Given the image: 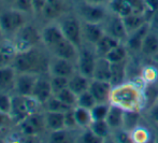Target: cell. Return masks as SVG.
Wrapping results in <instances>:
<instances>
[{"mask_svg": "<svg viewBox=\"0 0 158 143\" xmlns=\"http://www.w3.org/2000/svg\"><path fill=\"white\" fill-rule=\"evenodd\" d=\"M17 50L15 48L14 43L6 42L0 44V66H4L3 64L13 60L17 55Z\"/></svg>", "mask_w": 158, "mask_h": 143, "instance_id": "33", "label": "cell"}, {"mask_svg": "<svg viewBox=\"0 0 158 143\" xmlns=\"http://www.w3.org/2000/svg\"><path fill=\"white\" fill-rule=\"evenodd\" d=\"M128 54H129L128 48H126V45L124 43H121L117 46H115V48L106 55V58L110 62H119V61H123V60L128 59Z\"/></svg>", "mask_w": 158, "mask_h": 143, "instance_id": "34", "label": "cell"}, {"mask_svg": "<svg viewBox=\"0 0 158 143\" xmlns=\"http://www.w3.org/2000/svg\"><path fill=\"white\" fill-rule=\"evenodd\" d=\"M40 41H42L41 32H39V30L35 26L25 24L15 33V39L13 43L17 52L21 53L31 50Z\"/></svg>", "mask_w": 158, "mask_h": 143, "instance_id": "5", "label": "cell"}, {"mask_svg": "<svg viewBox=\"0 0 158 143\" xmlns=\"http://www.w3.org/2000/svg\"><path fill=\"white\" fill-rule=\"evenodd\" d=\"M103 26L108 35L112 36L113 38L118 40L122 43H125L129 33L127 31L123 17L111 13L106 19V21L103 23Z\"/></svg>", "mask_w": 158, "mask_h": 143, "instance_id": "8", "label": "cell"}, {"mask_svg": "<svg viewBox=\"0 0 158 143\" xmlns=\"http://www.w3.org/2000/svg\"><path fill=\"white\" fill-rule=\"evenodd\" d=\"M123 19L128 33L137 30L138 28L143 26L144 24L148 23V19L146 16V14H140V13H135V12L123 17Z\"/></svg>", "mask_w": 158, "mask_h": 143, "instance_id": "28", "label": "cell"}, {"mask_svg": "<svg viewBox=\"0 0 158 143\" xmlns=\"http://www.w3.org/2000/svg\"><path fill=\"white\" fill-rule=\"evenodd\" d=\"M64 127H66V129H74L77 127L73 108L68 110L67 112H64Z\"/></svg>", "mask_w": 158, "mask_h": 143, "instance_id": "48", "label": "cell"}, {"mask_svg": "<svg viewBox=\"0 0 158 143\" xmlns=\"http://www.w3.org/2000/svg\"><path fill=\"white\" fill-rule=\"evenodd\" d=\"M3 1H6V2H8V3H14L16 0H3Z\"/></svg>", "mask_w": 158, "mask_h": 143, "instance_id": "54", "label": "cell"}, {"mask_svg": "<svg viewBox=\"0 0 158 143\" xmlns=\"http://www.w3.org/2000/svg\"><path fill=\"white\" fill-rule=\"evenodd\" d=\"M127 69L128 59L119 62H111V80L112 86H117L127 81Z\"/></svg>", "mask_w": 158, "mask_h": 143, "instance_id": "20", "label": "cell"}, {"mask_svg": "<svg viewBox=\"0 0 158 143\" xmlns=\"http://www.w3.org/2000/svg\"><path fill=\"white\" fill-rule=\"evenodd\" d=\"M93 79L99 81L110 82L111 80V62L106 57H97L94 69Z\"/></svg>", "mask_w": 158, "mask_h": 143, "instance_id": "22", "label": "cell"}, {"mask_svg": "<svg viewBox=\"0 0 158 143\" xmlns=\"http://www.w3.org/2000/svg\"><path fill=\"white\" fill-rule=\"evenodd\" d=\"M80 142H83V143H100V142H103V140L100 139L99 137L95 135L89 128H85L84 131L82 132V135L79 137Z\"/></svg>", "mask_w": 158, "mask_h": 143, "instance_id": "43", "label": "cell"}, {"mask_svg": "<svg viewBox=\"0 0 158 143\" xmlns=\"http://www.w3.org/2000/svg\"><path fill=\"white\" fill-rule=\"evenodd\" d=\"M25 25L24 13L16 10H6L0 14V31L6 35L16 33Z\"/></svg>", "mask_w": 158, "mask_h": 143, "instance_id": "6", "label": "cell"}, {"mask_svg": "<svg viewBox=\"0 0 158 143\" xmlns=\"http://www.w3.org/2000/svg\"><path fill=\"white\" fill-rule=\"evenodd\" d=\"M152 59H153V61H154L155 64H156L157 66H158V54L156 55V56H154V57H153Z\"/></svg>", "mask_w": 158, "mask_h": 143, "instance_id": "53", "label": "cell"}, {"mask_svg": "<svg viewBox=\"0 0 158 143\" xmlns=\"http://www.w3.org/2000/svg\"><path fill=\"white\" fill-rule=\"evenodd\" d=\"M51 86H52L53 95L60 91L61 89L68 87L69 79L64 77H57V75H51Z\"/></svg>", "mask_w": 158, "mask_h": 143, "instance_id": "40", "label": "cell"}, {"mask_svg": "<svg viewBox=\"0 0 158 143\" xmlns=\"http://www.w3.org/2000/svg\"><path fill=\"white\" fill-rule=\"evenodd\" d=\"M132 143H148L152 140V135L148 127L139 124L130 130Z\"/></svg>", "mask_w": 158, "mask_h": 143, "instance_id": "32", "label": "cell"}, {"mask_svg": "<svg viewBox=\"0 0 158 143\" xmlns=\"http://www.w3.org/2000/svg\"><path fill=\"white\" fill-rule=\"evenodd\" d=\"M11 109H12V99L6 94L0 93V114L10 115Z\"/></svg>", "mask_w": 158, "mask_h": 143, "instance_id": "42", "label": "cell"}, {"mask_svg": "<svg viewBox=\"0 0 158 143\" xmlns=\"http://www.w3.org/2000/svg\"><path fill=\"white\" fill-rule=\"evenodd\" d=\"M157 99H158V97H157Z\"/></svg>", "mask_w": 158, "mask_h": 143, "instance_id": "55", "label": "cell"}, {"mask_svg": "<svg viewBox=\"0 0 158 143\" xmlns=\"http://www.w3.org/2000/svg\"><path fill=\"white\" fill-rule=\"evenodd\" d=\"M50 141L53 143H67L71 141L70 133L68 129H61V130L52 131L50 136Z\"/></svg>", "mask_w": 158, "mask_h": 143, "instance_id": "41", "label": "cell"}, {"mask_svg": "<svg viewBox=\"0 0 158 143\" xmlns=\"http://www.w3.org/2000/svg\"><path fill=\"white\" fill-rule=\"evenodd\" d=\"M130 6L132 8V11L135 13H140V14H146V8L145 0H127Z\"/></svg>", "mask_w": 158, "mask_h": 143, "instance_id": "46", "label": "cell"}, {"mask_svg": "<svg viewBox=\"0 0 158 143\" xmlns=\"http://www.w3.org/2000/svg\"><path fill=\"white\" fill-rule=\"evenodd\" d=\"M63 31L58 24H48V26L43 28L41 32L42 42L45 44L48 50H52L58 42L64 39Z\"/></svg>", "mask_w": 158, "mask_h": 143, "instance_id": "16", "label": "cell"}, {"mask_svg": "<svg viewBox=\"0 0 158 143\" xmlns=\"http://www.w3.org/2000/svg\"><path fill=\"white\" fill-rule=\"evenodd\" d=\"M73 112H74V117H75V120H77V124L79 128L85 129L89 127V125L92 124V122H93L90 110L82 108V107H79V106H75L74 108H73Z\"/></svg>", "mask_w": 158, "mask_h": 143, "instance_id": "30", "label": "cell"}, {"mask_svg": "<svg viewBox=\"0 0 158 143\" xmlns=\"http://www.w3.org/2000/svg\"><path fill=\"white\" fill-rule=\"evenodd\" d=\"M83 1L89 2V3H95V4H102V6H108L110 3L111 0H83Z\"/></svg>", "mask_w": 158, "mask_h": 143, "instance_id": "52", "label": "cell"}, {"mask_svg": "<svg viewBox=\"0 0 158 143\" xmlns=\"http://www.w3.org/2000/svg\"><path fill=\"white\" fill-rule=\"evenodd\" d=\"M13 68L19 73H41L48 71L50 67V61L43 56V54L31 48L26 52L17 53L13 59Z\"/></svg>", "mask_w": 158, "mask_h": 143, "instance_id": "2", "label": "cell"}, {"mask_svg": "<svg viewBox=\"0 0 158 143\" xmlns=\"http://www.w3.org/2000/svg\"><path fill=\"white\" fill-rule=\"evenodd\" d=\"M140 54L152 59L158 54V31L151 29L142 42Z\"/></svg>", "mask_w": 158, "mask_h": 143, "instance_id": "18", "label": "cell"}, {"mask_svg": "<svg viewBox=\"0 0 158 143\" xmlns=\"http://www.w3.org/2000/svg\"><path fill=\"white\" fill-rule=\"evenodd\" d=\"M140 118H141V111H125L123 128L130 131L137 125L140 124Z\"/></svg>", "mask_w": 158, "mask_h": 143, "instance_id": "35", "label": "cell"}, {"mask_svg": "<svg viewBox=\"0 0 158 143\" xmlns=\"http://www.w3.org/2000/svg\"><path fill=\"white\" fill-rule=\"evenodd\" d=\"M106 33L103 24L96 23H86L82 22V36L83 41L88 43L90 46L94 48V45L101 39Z\"/></svg>", "mask_w": 158, "mask_h": 143, "instance_id": "12", "label": "cell"}, {"mask_svg": "<svg viewBox=\"0 0 158 143\" xmlns=\"http://www.w3.org/2000/svg\"><path fill=\"white\" fill-rule=\"evenodd\" d=\"M52 96L53 90L50 80H46L44 78H38L35 87H33L31 97L35 98L39 103H45Z\"/></svg>", "mask_w": 158, "mask_h": 143, "instance_id": "17", "label": "cell"}, {"mask_svg": "<svg viewBox=\"0 0 158 143\" xmlns=\"http://www.w3.org/2000/svg\"><path fill=\"white\" fill-rule=\"evenodd\" d=\"M113 139L115 142L118 143H132L131 141V136H130V131L126 130V129L122 128L118 129L116 131H113L112 132Z\"/></svg>", "mask_w": 158, "mask_h": 143, "instance_id": "44", "label": "cell"}, {"mask_svg": "<svg viewBox=\"0 0 158 143\" xmlns=\"http://www.w3.org/2000/svg\"><path fill=\"white\" fill-rule=\"evenodd\" d=\"M55 97L58 98L60 101H63L64 103L68 104L69 107H72L74 108L77 106V95H75L72 90H71L69 87H66V88L61 89L60 91L55 94Z\"/></svg>", "mask_w": 158, "mask_h": 143, "instance_id": "36", "label": "cell"}, {"mask_svg": "<svg viewBox=\"0 0 158 143\" xmlns=\"http://www.w3.org/2000/svg\"><path fill=\"white\" fill-rule=\"evenodd\" d=\"M96 103H97V101H96L94 96L89 93V90L84 91V93L80 94V95L77 96V106H79V107H82V108L90 110Z\"/></svg>", "mask_w": 158, "mask_h": 143, "instance_id": "39", "label": "cell"}, {"mask_svg": "<svg viewBox=\"0 0 158 143\" xmlns=\"http://www.w3.org/2000/svg\"><path fill=\"white\" fill-rule=\"evenodd\" d=\"M15 9L23 13H33L31 0H16L14 2Z\"/></svg>", "mask_w": 158, "mask_h": 143, "instance_id": "47", "label": "cell"}, {"mask_svg": "<svg viewBox=\"0 0 158 143\" xmlns=\"http://www.w3.org/2000/svg\"><path fill=\"white\" fill-rule=\"evenodd\" d=\"M124 115H125L124 109H122L118 106H115V104H110V109H109V113L106 117V120L110 126L112 132L124 127Z\"/></svg>", "mask_w": 158, "mask_h": 143, "instance_id": "19", "label": "cell"}, {"mask_svg": "<svg viewBox=\"0 0 158 143\" xmlns=\"http://www.w3.org/2000/svg\"><path fill=\"white\" fill-rule=\"evenodd\" d=\"M44 126H45L44 116H41L37 113H32V114L28 115L25 120H23L19 123V127H21L22 131L28 136H35L41 132Z\"/></svg>", "mask_w": 158, "mask_h": 143, "instance_id": "14", "label": "cell"}, {"mask_svg": "<svg viewBox=\"0 0 158 143\" xmlns=\"http://www.w3.org/2000/svg\"><path fill=\"white\" fill-rule=\"evenodd\" d=\"M148 24L151 26V29L158 31V11H156V12H154L152 14L150 21H148Z\"/></svg>", "mask_w": 158, "mask_h": 143, "instance_id": "50", "label": "cell"}, {"mask_svg": "<svg viewBox=\"0 0 158 143\" xmlns=\"http://www.w3.org/2000/svg\"><path fill=\"white\" fill-rule=\"evenodd\" d=\"M122 42H119L118 40H116L115 38H113L112 36L104 33V36L97 42L94 45V51L97 55V57H106L115 46H117L118 44H121Z\"/></svg>", "mask_w": 158, "mask_h": 143, "instance_id": "21", "label": "cell"}, {"mask_svg": "<svg viewBox=\"0 0 158 143\" xmlns=\"http://www.w3.org/2000/svg\"><path fill=\"white\" fill-rule=\"evenodd\" d=\"M50 51L54 54L55 57L64 58V59L75 62L77 61V56H79L80 48H77V46H75L72 42H70L69 40H67L66 38H64L60 42H58V43Z\"/></svg>", "mask_w": 158, "mask_h": 143, "instance_id": "11", "label": "cell"}, {"mask_svg": "<svg viewBox=\"0 0 158 143\" xmlns=\"http://www.w3.org/2000/svg\"><path fill=\"white\" fill-rule=\"evenodd\" d=\"M139 77L145 86L155 85L158 83V66L156 64L145 65L140 71Z\"/></svg>", "mask_w": 158, "mask_h": 143, "instance_id": "27", "label": "cell"}, {"mask_svg": "<svg viewBox=\"0 0 158 143\" xmlns=\"http://www.w3.org/2000/svg\"><path fill=\"white\" fill-rule=\"evenodd\" d=\"M38 77L33 73H19L14 83V89L17 95L23 97H30Z\"/></svg>", "mask_w": 158, "mask_h": 143, "instance_id": "10", "label": "cell"}, {"mask_svg": "<svg viewBox=\"0 0 158 143\" xmlns=\"http://www.w3.org/2000/svg\"><path fill=\"white\" fill-rule=\"evenodd\" d=\"M110 102H103V103H96L92 109H90V113H92L93 120H106V115L109 113V109H110Z\"/></svg>", "mask_w": 158, "mask_h": 143, "instance_id": "38", "label": "cell"}, {"mask_svg": "<svg viewBox=\"0 0 158 143\" xmlns=\"http://www.w3.org/2000/svg\"><path fill=\"white\" fill-rule=\"evenodd\" d=\"M108 8L112 14L118 15L121 17H125L133 12L127 0H111Z\"/></svg>", "mask_w": 158, "mask_h": 143, "instance_id": "29", "label": "cell"}, {"mask_svg": "<svg viewBox=\"0 0 158 143\" xmlns=\"http://www.w3.org/2000/svg\"><path fill=\"white\" fill-rule=\"evenodd\" d=\"M32 2V10L35 14H42V11L45 6L46 0H31Z\"/></svg>", "mask_w": 158, "mask_h": 143, "instance_id": "49", "label": "cell"}, {"mask_svg": "<svg viewBox=\"0 0 158 143\" xmlns=\"http://www.w3.org/2000/svg\"><path fill=\"white\" fill-rule=\"evenodd\" d=\"M45 120V127H48L50 130L56 131L64 129V113L61 112H52L48 111L44 115Z\"/></svg>", "mask_w": 158, "mask_h": 143, "instance_id": "26", "label": "cell"}, {"mask_svg": "<svg viewBox=\"0 0 158 143\" xmlns=\"http://www.w3.org/2000/svg\"><path fill=\"white\" fill-rule=\"evenodd\" d=\"M112 87L113 86L111 85L110 82L92 79L88 90L94 96L97 103H103V102H110V95Z\"/></svg>", "mask_w": 158, "mask_h": 143, "instance_id": "13", "label": "cell"}, {"mask_svg": "<svg viewBox=\"0 0 158 143\" xmlns=\"http://www.w3.org/2000/svg\"><path fill=\"white\" fill-rule=\"evenodd\" d=\"M146 116L151 123L158 127V99L154 101L146 110Z\"/></svg>", "mask_w": 158, "mask_h": 143, "instance_id": "45", "label": "cell"}, {"mask_svg": "<svg viewBox=\"0 0 158 143\" xmlns=\"http://www.w3.org/2000/svg\"><path fill=\"white\" fill-rule=\"evenodd\" d=\"M64 9V0H46L42 15L48 19H58L63 15Z\"/></svg>", "mask_w": 158, "mask_h": 143, "instance_id": "24", "label": "cell"}, {"mask_svg": "<svg viewBox=\"0 0 158 143\" xmlns=\"http://www.w3.org/2000/svg\"><path fill=\"white\" fill-rule=\"evenodd\" d=\"M77 13L82 22L96 24H103L111 14L108 6L89 3L83 0H81L77 6Z\"/></svg>", "mask_w": 158, "mask_h": 143, "instance_id": "3", "label": "cell"}, {"mask_svg": "<svg viewBox=\"0 0 158 143\" xmlns=\"http://www.w3.org/2000/svg\"><path fill=\"white\" fill-rule=\"evenodd\" d=\"M90 80L92 79H88L87 77L81 74V73H79L77 71L72 77L69 78L68 87L75 94V95L79 96L80 94L88 90Z\"/></svg>", "mask_w": 158, "mask_h": 143, "instance_id": "23", "label": "cell"}, {"mask_svg": "<svg viewBox=\"0 0 158 143\" xmlns=\"http://www.w3.org/2000/svg\"><path fill=\"white\" fill-rule=\"evenodd\" d=\"M88 128L95 133L97 137L100 139L108 140L109 138L112 136V130H111L110 126L108 125L106 120H93L92 124L89 125Z\"/></svg>", "mask_w": 158, "mask_h": 143, "instance_id": "31", "label": "cell"}, {"mask_svg": "<svg viewBox=\"0 0 158 143\" xmlns=\"http://www.w3.org/2000/svg\"><path fill=\"white\" fill-rule=\"evenodd\" d=\"M146 8L152 13L158 11V0H145Z\"/></svg>", "mask_w": 158, "mask_h": 143, "instance_id": "51", "label": "cell"}, {"mask_svg": "<svg viewBox=\"0 0 158 143\" xmlns=\"http://www.w3.org/2000/svg\"><path fill=\"white\" fill-rule=\"evenodd\" d=\"M75 72H77V67H75L73 61L64 59V58H58V57H54L50 61L48 73L51 75L64 77L69 79Z\"/></svg>", "mask_w": 158, "mask_h": 143, "instance_id": "9", "label": "cell"}, {"mask_svg": "<svg viewBox=\"0 0 158 143\" xmlns=\"http://www.w3.org/2000/svg\"><path fill=\"white\" fill-rule=\"evenodd\" d=\"M46 104V109L48 111H52V112H61V113H64L67 112L68 110L72 109V107H69L68 104L64 103L63 101L58 99L57 97H55L54 95L45 102Z\"/></svg>", "mask_w": 158, "mask_h": 143, "instance_id": "37", "label": "cell"}, {"mask_svg": "<svg viewBox=\"0 0 158 143\" xmlns=\"http://www.w3.org/2000/svg\"><path fill=\"white\" fill-rule=\"evenodd\" d=\"M143 82H125L113 86L110 95V103L121 107L125 111H142L146 106Z\"/></svg>", "mask_w": 158, "mask_h": 143, "instance_id": "1", "label": "cell"}, {"mask_svg": "<svg viewBox=\"0 0 158 143\" xmlns=\"http://www.w3.org/2000/svg\"><path fill=\"white\" fill-rule=\"evenodd\" d=\"M150 30H151L150 24L146 23L143 26H141L140 28H138L137 30L129 33L126 42L124 43L126 45V48H128L129 52L140 53L142 42H143L144 38H145V36L148 35V32Z\"/></svg>", "mask_w": 158, "mask_h": 143, "instance_id": "15", "label": "cell"}, {"mask_svg": "<svg viewBox=\"0 0 158 143\" xmlns=\"http://www.w3.org/2000/svg\"><path fill=\"white\" fill-rule=\"evenodd\" d=\"M16 79V70L10 66H0V89H6L14 87Z\"/></svg>", "mask_w": 158, "mask_h": 143, "instance_id": "25", "label": "cell"}, {"mask_svg": "<svg viewBox=\"0 0 158 143\" xmlns=\"http://www.w3.org/2000/svg\"><path fill=\"white\" fill-rule=\"evenodd\" d=\"M58 25L63 31L64 37L75 46L81 48L83 46V36H82V21L79 16L72 14H67L59 17Z\"/></svg>", "mask_w": 158, "mask_h": 143, "instance_id": "4", "label": "cell"}, {"mask_svg": "<svg viewBox=\"0 0 158 143\" xmlns=\"http://www.w3.org/2000/svg\"><path fill=\"white\" fill-rule=\"evenodd\" d=\"M96 59H97V55H96L94 48L90 50V48L82 46L80 48L77 61H75L77 71L81 74L87 77L88 79H93Z\"/></svg>", "mask_w": 158, "mask_h": 143, "instance_id": "7", "label": "cell"}]
</instances>
